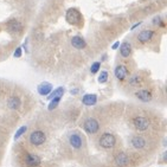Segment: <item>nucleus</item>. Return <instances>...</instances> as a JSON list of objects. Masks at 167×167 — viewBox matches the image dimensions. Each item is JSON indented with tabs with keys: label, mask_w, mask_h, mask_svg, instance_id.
Masks as SVG:
<instances>
[{
	"label": "nucleus",
	"mask_w": 167,
	"mask_h": 167,
	"mask_svg": "<svg viewBox=\"0 0 167 167\" xmlns=\"http://www.w3.org/2000/svg\"><path fill=\"white\" fill-rule=\"evenodd\" d=\"M98 144H100V146H101L102 148H104V149H110V148H113V147L115 146V144H116V138H115L113 134H110V133H104V134L101 135V138H100V140H98Z\"/></svg>",
	"instance_id": "f257e3e1"
},
{
	"label": "nucleus",
	"mask_w": 167,
	"mask_h": 167,
	"mask_svg": "<svg viewBox=\"0 0 167 167\" xmlns=\"http://www.w3.org/2000/svg\"><path fill=\"white\" fill-rule=\"evenodd\" d=\"M65 19L71 25H80L82 23V15L77 8H69L67 11Z\"/></svg>",
	"instance_id": "f03ea898"
},
{
	"label": "nucleus",
	"mask_w": 167,
	"mask_h": 167,
	"mask_svg": "<svg viewBox=\"0 0 167 167\" xmlns=\"http://www.w3.org/2000/svg\"><path fill=\"white\" fill-rule=\"evenodd\" d=\"M30 142L33 145V146H40L45 142L46 140V136L45 134L42 132V130H34L30 134Z\"/></svg>",
	"instance_id": "7ed1b4c3"
},
{
	"label": "nucleus",
	"mask_w": 167,
	"mask_h": 167,
	"mask_svg": "<svg viewBox=\"0 0 167 167\" xmlns=\"http://www.w3.org/2000/svg\"><path fill=\"white\" fill-rule=\"evenodd\" d=\"M133 125L138 130L145 132L149 127V120L147 117H144V116H136V117L133 119Z\"/></svg>",
	"instance_id": "20e7f679"
},
{
	"label": "nucleus",
	"mask_w": 167,
	"mask_h": 167,
	"mask_svg": "<svg viewBox=\"0 0 167 167\" xmlns=\"http://www.w3.org/2000/svg\"><path fill=\"white\" fill-rule=\"evenodd\" d=\"M83 128L86 133H89V134H95V133H97L98 129H100V123H98L95 119H86L83 125Z\"/></svg>",
	"instance_id": "39448f33"
},
{
	"label": "nucleus",
	"mask_w": 167,
	"mask_h": 167,
	"mask_svg": "<svg viewBox=\"0 0 167 167\" xmlns=\"http://www.w3.org/2000/svg\"><path fill=\"white\" fill-rule=\"evenodd\" d=\"M153 36H154V31H152V30H144V31H141L138 34V40L140 43L145 44V43H148L152 39Z\"/></svg>",
	"instance_id": "423d86ee"
},
{
	"label": "nucleus",
	"mask_w": 167,
	"mask_h": 167,
	"mask_svg": "<svg viewBox=\"0 0 167 167\" xmlns=\"http://www.w3.org/2000/svg\"><path fill=\"white\" fill-rule=\"evenodd\" d=\"M52 89H53L52 84L48 83V82H43V83H40L37 86V91H38V94L40 96H48L52 91Z\"/></svg>",
	"instance_id": "0eeeda50"
},
{
	"label": "nucleus",
	"mask_w": 167,
	"mask_h": 167,
	"mask_svg": "<svg viewBox=\"0 0 167 167\" xmlns=\"http://www.w3.org/2000/svg\"><path fill=\"white\" fill-rule=\"evenodd\" d=\"M114 75L119 81H123L128 76V69L125 65H117L114 70Z\"/></svg>",
	"instance_id": "6e6552de"
},
{
	"label": "nucleus",
	"mask_w": 167,
	"mask_h": 167,
	"mask_svg": "<svg viewBox=\"0 0 167 167\" xmlns=\"http://www.w3.org/2000/svg\"><path fill=\"white\" fill-rule=\"evenodd\" d=\"M69 144L73 146V148L75 149H81L82 148V138L78 135V134H71L69 136Z\"/></svg>",
	"instance_id": "1a4fd4ad"
},
{
	"label": "nucleus",
	"mask_w": 167,
	"mask_h": 167,
	"mask_svg": "<svg viewBox=\"0 0 167 167\" xmlns=\"http://www.w3.org/2000/svg\"><path fill=\"white\" fill-rule=\"evenodd\" d=\"M25 163L30 167H37L40 165V158L34 154H26L25 155Z\"/></svg>",
	"instance_id": "9d476101"
},
{
	"label": "nucleus",
	"mask_w": 167,
	"mask_h": 167,
	"mask_svg": "<svg viewBox=\"0 0 167 167\" xmlns=\"http://www.w3.org/2000/svg\"><path fill=\"white\" fill-rule=\"evenodd\" d=\"M135 96L142 102H149L152 100V92L147 89H141L135 92Z\"/></svg>",
	"instance_id": "9b49d317"
},
{
	"label": "nucleus",
	"mask_w": 167,
	"mask_h": 167,
	"mask_svg": "<svg viewBox=\"0 0 167 167\" xmlns=\"http://www.w3.org/2000/svg\"><path fill=\"white\" fill-rule=\"evenodd\" d=\"M115 164L116 166L119 167H125L129 164V157L126 154V153H119L116 157H115Z\"/></svg>",
	"instance_id": "f8f14e48"
},
{
	"label": "nucleus",
	"mask_w": 167,
	"mask_h": 167,
	"mask_svg": "<svg viewBox=\"0 0 167 167\" xmlns=\"http://www.w3.org/2000/svg\"><path fill=\"white\" fill-rule=\"evenodd\" d=\"M82 103L84 105H88V107L95 105L97 103V96L95 94H85L82 97Z\"/></svg>",
	"instance_id": "ddd939ff"
},
{
	"label": "nucleus",
	"mask_w": 167,
	"mask_h": 167,
	"mask_svg": "<svg viewBox=\"0 0 167 167\" xmlns=\"http://www.w3.org/2000/svg\"><path fill=\"white\" fill-rule=\"evenodd\" d=\"M71 45H73L75 49H77V50H82V49L85 48L86 43H85V40H84L82 37L75 36V37L71 38Z\"/></svg>",
	"instance_id": "4468645a"
},
{
	"label": "nucleus",
	"mask_w": 167,
	"mask_h": 167,
	"mask_svg": "<svg viewBox=\"0 0 167 167\" xmlns=\"http://www.w3.org/2000/svg\"><path fill=\"white\" fill-rule=\"evenodd\" d=\"M7 30H8L11 33H19V32H21L23 26H21V24H20L19 21L12 20V21H10V23L7 24Z\"/></svg>",
	"instance_id": "2eb2a0df"
},
{
	"label": "nucleus",
	"mask_w": 167,
	"mask_h": 167,
	"mask_svg": "<svg viewBox=\"0 0 167 167\" xmlns=\"http://www.w3.org/2000/svg\"><path fill=\"white\" fill-rule=\"evenodd\" d=\"M130 53H132V45H130V43H128V42L122 43L121 46H120V55L123 58H127V57L130 56Z\"/></svg>",
	"instance_id": "dca6fc26"
},
{
	"label": "nucleus",
	"mask_w": 167,
	"mask_h": 167,
	"mask_svg": "<svg viewBox=\"0 0 167 167\" xmlns=\"http://www.w3.org/2000/svg\"><path fill=\"white\" fill-rule=\"evenodd\" d=\"M132 145L136 149H142L146 146V141H145V139L142 136H134L132 139Z\"/></svg>",
	"instance_id": "f3484780"
},
{
	"label": "nucleus",
	"mask_w": 167,
	"mask_h": 167,
	"mask_svg": "<svg viewBox=\"0 0 167 167\" xmlns=\"http://www.w3.org/2000/svg\"><path fill=\"white\" fill-rule=\"evenodd\" d=\"M7 105H8L10 109L17 110V109H19V107H20V100H19L18 97H15V96H12V97L8 98Z\"/></svg>",
	"instance_id": "a211bd4d"
},
{
	"label": "nucleus",
	"mask_w": 167,
	"mask_h": 167,
	"mask_svg": "<svg viewBox=\"0 0 167 167\" xmlns=\"http://www.w3.org/2000/svg\"><path fill=\"white\" fill-rule=\"evenodd\" d=\"M64 91H65V89H64L63 86H58L57 89H55L53 91H51V92L48 95V98H49V100H52V98H55V97H62V96L64 95Z\"/></svg>",
	"instance_id": "6ab92c4d"
},
{
	"label": "nucleus",
	"mask_w": 167,
	"mask_h": 167,
	"mask_svg": "<svg viewBox=\"0 0 167 167\" xmlns=\"http://www.w3.org/2000/svg\"><path fill=\"white\" fill-rule=\"evenodd\" d=\"M61 98H62V97H55V98L50 100V103H49V105H48V109H49V110H53V109L59 104Z\"/></svg>",
	"instance_id": "aec40b11"
},
{
	"label": "nucleus",
	"mask_w": 167,
	"mask_h": 167,
	"mask_svg": "<svg viewBox=\"0 0 167 167\" xmlns=\"http://www.w3.org/2000/svg\"><path fill=\"white\" fill-rule=\"evenodd\" d=\"M26 130H27V127H26V126H21V127L15 132V134H14V140H18L23 134L26 133Z\"/></svg>",
	"instance_id": "412c9836"
},
{
	"label": "nucleus",
	"mask_w": 167,
	"mask_h": 167,
	"mask_svg": "<svg viewBox=\"0 0 167 167\" xmlns=\"http://www.w3.org/2000/svg\"><path fill=\"white\" fill-rule=\"evenodd\" d=\"M129 84L130 85H139V84L141 83V77L139 76V75H134V76H132L130 78H129Z\"/></svg>",
	"instance_id": "4be33fe9"
},
{
	"label": "nucleus",
	"mask_w": 167,
	"mask_h": 167,
	"mask_svg": "<svg viewBox=\"0 0 167 167\" xmlns=\"http://www.w3.org/2000/svg\"><path fill=\"white\" fill-rule=\"evenodd\" d=\"M97 81H98V83H105L108 81V73L107 71H101V74L98 75Z\"/></svg>",
	"instance_id": "5701e85b"
},
{
	"label": "nucleus",
	"mask_w": 167,
	"mask_h": 167,
	"mask_svg": "<svg viewBox=\"0 0 167 167\" xmlns=\"http://www.w3.org/2000/svg\"><path fill=\"white\" fill-rule=\"evenodd\" d=\"M100 68H101V63H100V62H95V63L91 65V68H90V73H91V74H96V73H98Z\"/></svg>",
	"instance_id": "b1692460"
},
{
	"label": "nucleus",
	"mask_w": 167,
	"mask_h": 167,
	"mask_svg": "<svg viewBox=\"0 0 167 167\" xmlns=\"http://www.w3.org/2000/svg\"><path fill=\"white\" fill-rule=\"evenodd\" d=\"M153 24L154 25H160V26H165V24H164V21L161 20V17L160 15H157L154 19H153Z\"/></svg>",
	"instance_id": "393cba45"
},
{
	"label": "nucleus",
	"mask_w": 167,
	"mask_h": 167,
	"mask_svg": "<svg viewBox=\"0 0 167 167\" xmlns=\"http://www.w3.org/2000/svg\"><path fill=\"white\" fill-rule=\"evenodd\" d=\"M21 53H23L21 48H17V50H15L14 53H13V56H14L15 58H19V57H21Z\"/></svg>",
	"instance_id": "a878e982"
},
{
	"label": "nucleus",
	"mask_w": 167,
	"mask_h": 167,
	"mask_svg": "<svg viewBox=\"0 0 167 167\" xmlns=\"http://www.w3.org/2000/svg\"><path fill=\"white\" fill-rule=\"evenodd\" d=\"M119 46H120V42H116V43H115V44L111 46V49H113V50H116Z\"/></svg>",
	"instance_id": "bb28decb"
},
{
	"label": "nucleus",
	"mask_w": 167,
	"mask_h": 167,
	"mask_svg": "<svg viewBox=\"0 0 167 167\" xmlns=\"http://www.w3.org/2000/svg\"><path fill=\"white\" fill-rule=\"evenodd\" d=\"M70 92H71V95H76V94L78 92V89H74V90H71Z\"/></svg>",
	"instance_id": "cd10ccee"
},
{
	"label": "nucleus",
	"mask_w": 167,
	"mask_h": 167,
	"mask_svg": "<svg viewBox=\"0 0 167 167\" xmlns=\"http://www.w3.org/2000/svg\"><path fill=\"white\" fill-rule=\"evenodd\" d=\"M140 25H141V23H136L135 25H133V26H132V30H134L135 27H138V26H140Z\"/></svg>",
	"instance_id": "c85d7f7f"
}]
</instances>
